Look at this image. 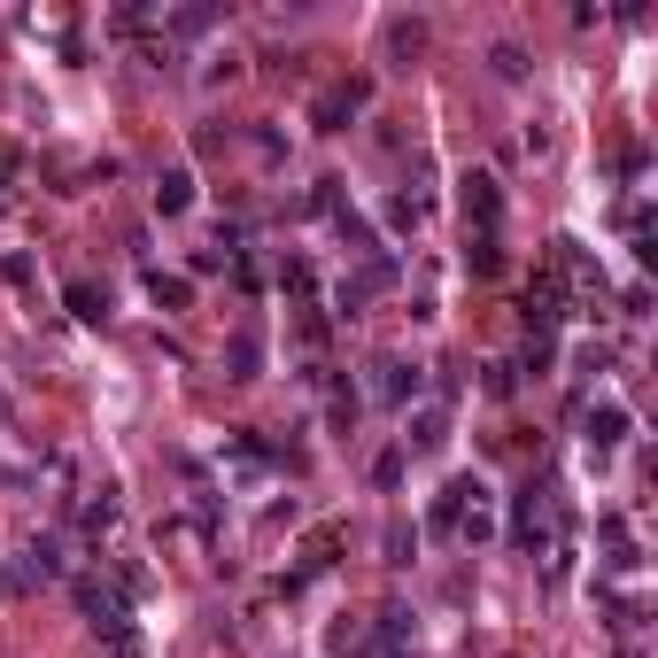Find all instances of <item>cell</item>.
Returning a JSON list of instances; mask_svg holds the SVG:
<instances>
[{"mask_svg": "<svg viewBox=\"0 0 658 658\" xmlns=\"http://www.w3.org/2000/svg\"><path fill=\"white\" fill-rule=\"evenodd\" d=\"M70 597H78V612L117 644V651H132V597L117 589V581H101V573H78L70 581Z\"/></svg>", "mask_w": 658, "mask_h": 658, "instance_id": "1", "label": "cell"}, {"mask_svg": "<svg viewBox=\"0 0 658 658\" xmlns=\"http://www.w3.org/2000/svg\"><path fill=\"white\" fill-rule=\"evenodd\" d=\"M458 209H465V233H503V186L489 170H465L458 178Z\"/></svg>", "mask_w": 658, "mask_h": 658, "instance_id": "2", "label": "cell"}, {"mask_svg": "<svg viewBox=\"0 0 658 658\" xmlns=\"http://www.w3.org/2000/svg\"><path fill=\"white\" fill-rule=\"evenodd\" d=\"M364 101H372V86H364V78H341V86H326V94L311 101V125H318V132H348V125L364 117Z\"/></svg>", "mask_w": 658, "mask_h": 658, "instance_id": "3", "label": "cell"}, {"mask_svg": "<svg viewBox=\"0 0 658 658\" xmlns=\"http://www.w3.org/2000/svg\"><path fill=\"white\" fill-rule=\"evenodd\" d=\"M550 519H558V495L519 489V503H511V542H519V550H542V542H550Z\"/></svg>", "mask_w": 658, "mask_h": 658, "instance_id": "4", "label": "cell"}, {"mask_svg": "<svg viewBox=\"0 0 658 658\" xmlns=\"http://www.w3.org/2000/svg\"><path fill=\"white\" fill-rule=\"evenodd\" d=\"M566 303H573V295H566V279H558V272H534V279H527V326H534V333H558V326H566Z\"/></svg>", "mask_w": 658, "mask_h": 658, "instance_id": "5", "label": "cell"}, {"mask_svg": "<svg viewBox=\"0 0 658 658\" xmlns=\"http://www.w3.org/2000/svg\"><path fill=\"white\" fill-rule=\"evenodd\" d=\"M256 372H264V333L240 326L233 341H225V380H256Z\"/></svg>", "mask_w": 658, "mask_h": 658, "instance_id": "6", "label": "cell"}, {"mask_svg": "<svg viewBox=\"0 0 658 658\" xmlns=\"http://www.w3.org/2000/svg\"><path fill=\"white\" fill-rule=\"evenodd\" d=\"M372 372H380V403H411V395H419V364H403V356H380Z\"/></svg>", "mask_w": 658, "mask_h": 658, "instance_id": "7", "label": "cell"}, {"mask_svg": "<svg viewBox=\"0 0 658 658\" xmlns=\"http://www.w3.org/2000/svg\"><path fill=\"white\" fill-rule=\"evenodd\" d=\"M16 573H23V589H31V581H55V573H62V550L39 534V542H23V550H16Z\"/></svg>", "mask_w": 658, "mask_h": 658, "instance_id": "8", "label": "cell"}, {"mask_svg": "<svg viewBox=\"0 0 658 658\" xmlns=\"http://www.w3.org/2000/svg\"><path fill=\"white\" fill-rule=\"evenodd\" d=\"M473 495H481V481H450V489L434 495V534H458V519H465Z\"/></svg>", "mask_w": 658, "mask_h": 658, "instance_id": "9", "label": "cell"}, {"mask_svg": "<svg viewBox=\"0 0 658 658\" xmlns=\"http://www.w3.org/2000/svg\"><path fill=\"white\" fill-rule=\"evenodd\" d=\"M465 272H473V279H495V272H503V233H465Z\"/></svg>", "mask_w": 658, "mask_h": 658, "instance_id": "10", "label": "cell"}, {"mask_svg": "<svg viewBox=\"0 0 658 658\" xmlns=\"http://www.w3.org/2000/svg\"><path fill=\"white\" fill-rule=\"evenodd\" d=\"M581 426H589V450H620V434H628V411H620V403H597Z\"/></svg>", "mask_w": 658, "mask_h": 658, "instance_id": "11", "label": "cell"}, {"mask_svg": "<svg viewBox=\"0 0 658 658\" xmlns=\"http://www.w3.org/2000/svg\"><path fill=\"white\" fill-rule=\"evenodd\" d=\"M403 442H411V450H442V442H450V411H442V403H426V411L411 419V434H403Z\"/></svg>", "mask_w": 658, "mask_h": 658, "instance_id": "12", "label": "cell"}, {"mask_svg": "<svg viewBox=\"0 0 658 658\" xmlns=\"http://www.w3.org/2000/svg\"><path fill=\"white\" fill-rule=\"evenodd\" d=\"M70 318H86V326H101V318H109V295H101L94 279H70Z\"/></svg>", "mask_w": 658, "mask_h": 658, "instance_id": "13", "label": "cell"}, {"mask_svg": "<svg viewBox=\"0 0 658 658\" xmlns=\"http://www.w3.org/2000/svg\"><path fill=\"white\" fill-rule=\"evenodd\" d=\"M78 527H86V534H109V527H117V489L86 495V503H78Z\"/></svg>", "mask_w": 658, "mask_h": 658, "instance_id": "14", "label": "cell"}, {"mask_svg": "<svg viewBox=\"0 0 658 658\" xmlns=\"http://www.w3.org/2000/svg\"><path fill=\"white\" fill-rule=\"evenodd\" d=\"M186 202H194V178H186V170H164V178H156V209H164V217H178Z\"/></svg>", "mask_w": 658, "mask_h": 658, "instance_id": "15", "label": "cell"}, {"mask_svg": "<svg viewBox=\"0 0 658 658\" xmlns=\"http://www.w3.org/2000/svg\"><path fill=\"white\" fill-rule=\"evenodd\" d=\"M333 550H341V527H318V534L303 542V573H326V566H333Z\"/></svg>", "mask_w": 658, "mask_h": 658, "instance_id": "16", "label": "cell"}, {"mask_svg": "<svg viewBox=\"0 0 658 658\" xmlns=\"http://www.w3.org/2000/svg\"><path fill=\"white\" fill-rule=\"evenodd\" d=\"M148 295H156L164 311H186V303H194V287H186V279H170V272H148Z\"/></svg>", "mask_w": 658, "mask_h": 658, "instance_id": "17", "label": "cell"}, {"mask_svg": "<svg viewBox=\"0 0 658 658\" xmlns=\"http://www.w3.org/2000/svg\"><path fill=\"white\" fill-rule=\"evenodd\" d=\"M489 70L503 78V86H519V78H527V55H519V47L503 39V47H489Z\"/></svg>", "mask_w": 658, "mask_h": 658, "instance_id": "18", "label": "cell"}, {"mask_svg": "<svg viewBox=\"0 0 658 658\" xmlns=\"http://www.w3.org/2000/svg\"><path fill=\"white\" fill-rule=\"evenodd\" d=\"M387 47H395V55H419V47H426V23H387Z\"/></svg>", "mask_w": 658, "mask_h": 658, "instance_id": "19", "label": "cell"}, {"mask_svg": "<svg viewBox=\"0 0 658 658\" xmlns=\"http://www.w3.org/2000/svg\"><path fill=\"white\" fill-rule=\"evenodd\" d=\"M387 566H411V527H403V519L387 527Z\"/></svg>", "mask_w": 658, "mask_h": 658, "instance_id": "20", "label": "cell"}, {"mask_svg": "<svg viewBox=\"0 0 658 658\" xmlns=\"http://www.w3.org/2000/svg\"><path fill=\"white\" fill-rule=\"evenodd\" d=\"M16 170H23V156H16V148H0V194H8V178H16Z\"/></svg>", "mask_w": 658, "mask_h": 658, "instance_id": "21", "label": "cell"}, {"mask_svg": "<svg viewBox=\"0 0 658 658\" xmlns=\"http://www.w3.org/2000/svg\"><path fill=\"white\" fill-rule=\"evenodd\" d=\"M16 589H23V573H16V566H0V597H16Z\"/></svg>", "mask_w": 658, "mask_h": 658, "instance_id": "22", "label": "cell"}]
</instances>
